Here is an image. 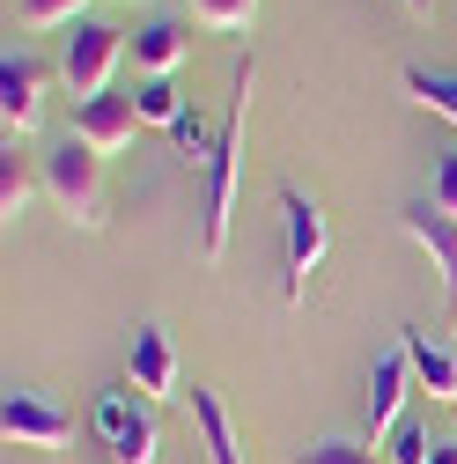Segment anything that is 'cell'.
I'll list each match as a JSON object with an SVG mask.
<instances>
[{"mask_svg":"<svg viewBox=\"0 0 457 464\" xmlns=\"http://www.w3.org/2000/svg\"><path fill=\"white\" fill-rule=\"evenodd\" d=\"M428 464H457V442H450V435H442V442H435V450H428Z\"/></svg>","mask_w":457,"mask_h":464,"instance_id":"24","label":"cell"},{"mask_svg":"<svg viewBox=\"0 0 457 464\" xmlns=\"http://www.w3.org/2000/svg\"><path fill=\"white\" fill-rule=\"evenodd\" d=\"M406 8H421V15H428V0H406Z\"/></svg>","mask_w":457,"mask_h":464,"instance_id":"25","label":"cell"},{"mask_svg":"<svg viewBox=\"0 0 457 464\" xmlns=\"http://www.w3.org/2000/svg\"><path fill=\"white\" fill-rule=\"evenodd\" d=\"M406 391H421L413 383V362H406V346H391V354H376V369H369V420H362V442L369 450H384L391 428L406 420Z\"/></svg>","mask_w":457,"mask_h":464,"instance_id":"6","label":"cell"},{"mask_svg":"<svg viewBox=\"0 0 457 464\" xmlns=\"http://www.w3.org/2000/svg\"><path fill=\"white\" fill-rule=\"evenodd\" d=\"M398 346H406V362H413V383H421L435 405H457V346L435 339V332H421V324L398 332Z\"/></svg>","mask_w":457,"mask_h":464,"instance_id":"12","label":"cell"},{"mask_svg":"<svg viewBox=\"0 0 457 464\" xmlns=\"http://www.w3.org/2000/svg\"><path fill=\"white\" fill-rule=\"evenodd\" d=\"M398 228L428 251V266H435V280H442V303L457 310V221L435 214L428 199H413V207H398Z\"/></svg>","mask_w":457,"mask_h":464,"instance_id":"9","label":"cell"},{"mask_svg":"<svg viewBox=\"0 0 457 464\" xmlns=\"http://www.w3.org/2000/svg\"><path fill=\"white\" fill-rule=\"evenodd\" d=\"M398 89H406L421 111H435L442 126H457V74L450 67H398Z\"/></svg>","mask_w":457,"mask_h":464,"instance_id":"15","label":"cell"},{"mask_svg":"<svg viewBox=\"0 0 457 464\" xmlns=\"http://www.w3.org/2000/svg\"><path fill=\"white\" fill-rule=\"evenodd\" d=\"M296 464H384L362 435H325V442H310V450H296Z\"/></svg>","mask_w":457,"mask_h":464,"instance_id":"18","label":"cell"},{"mask_svg":"<svg viewBox=\"0 0 457 464\" xmlns=\"http://www.w3.org/2000/svg\"><path fill=\"white\" fill-rule=\"evenodd\" d=\"M170 148H178L185 162H214V148H207V126H199V111L185 103V119L170 126Z\"/></svg>","mask_w":457,"mask_h":464,"instance_id":"21","label":"cell"},{"mask_svg":"<svg viewBox=\"0 0 457 464\" xmlns=\"http://www.w3.org/2000/svg\"><path fill=\"white\" fill-rule=\"evenodd\" d=\"M96 435L111 442V464H155V450H162V435H155V413H148V398H133L126 383L96 391Z\"/></svg>","mask_w":457,"mask_h":464,"instance_id":"5","label":"cell"},{"mask_svg":"<svg viewBox=\"0 0 457 464\" xmlns=\"http://www.w3.org/2000/svg\"><path fill=\"white\" fill-rule=\"evenodd\" d=\"M126 52H133L141 74H178V60H185V23H178V15H155V23L133 30Z\"/></svg>","mask_w":457,"mask_h":464,"instance_id":"14","label":"cell"},{"mask_svg":"<svg viewBox=\"0 0 457 464\" xmlns=\"http://www.w3.org/2000/svg\"><path fill=\"white\" fill-rule=\"evenodd\" d=\"M37 185H44V169H30L23 155H15V140H8V155H0V214H23L30 199H37Z\"/></svg>","mask_w":457,"mask_h":464,"instance_id":"16","label":"cell"},{"mask_svg":"<svg viewBox=\"0 0 457 464\" xmlns=\"http://www.w3.org/2000/svg\"><path fill=\"white\" fill-rule=\"evenodd\" d=\"M37 103H44V67L30 52H8L0 60V126H8V140L37 126Z\"/></svg>","mask_w":457,"mask_h":464,"instance_id":"11","label":"cell"},{"mask_svg":"<svg viewBox=\"0 0 457 464\" xmlns=\"http://www.w3.org/2000/svg\"><path fill=\"white\" fill-rule=\"evenodd\" d=\"M82 8H89V0H23V23H30V30H52V23H67V30H74Z\"/></svg>","mask_w":457,"mask_h":464,"instance_id":"22","label":"cell"},{"mask_svg":"<svg viewBox=\"0 0 457 464\" xmlns=\"http://www.w3.org/2000/svg\"><path fill=\"white\" fill-rule=\"evenodd\" d=\"M428 207L457 221V148H450V155L435 162V178H428Z\"/></svg>","mask_w":457,"mask_h":464,"instance_id":"23","label":"cell"},{"mask_svg":"<svg viewBox=\"0 0 457 464\" xmlns=\"http://www.w3.org/2000/svg\"><path fill=\"white\" fill-rule=\"evenodd\" d=\"M37 169H44V192L60 199V214L74 221V228H103V207H111V192H103V155L89 148V140H52L44 155H37Z\"/></svg>","mask_w":457,"mask_h":464,"instance_id":"2","label":"cell"},{"mask_svg":"<svg viewBox=\"0 0 457 464\" xmlns=\"http://www.w3.org/2000/svg\"><path fill=\"white\" fill-rule=\"evenodd\" d=\"M141 126H148V119H141V96H133V89H111V96H96V103H74V140H89L96 155L133 148Z\"/></svg>","mask_w":457,"mask_h":464,"instance_id":"7","label":"cell"},{"mask_svg":"<svg viewBox=\"0 0 457 464\" xmlns=\"http://www.w3.org/2000/svg\"><path fill=\"white\" fill-rule=\"evenodd\" d=\"M126 376H133V391H141L148 405L178 398V346H170L162 324H141V332H133V362H126Z\"/></svg>","mask_w":457,"mask_h":464,"instance_id":"10","label":"cell"},{"mask_svg":"<svg viewBox=\"0 0 457 464\" xmlns=\"http://www.w3.org/2000/svg\"><path fill=\"white\" fill-rule=\"evenodd\" d=\"M133 96H141V119H148V126H178V119H185V89H178V74H148Z\"/></svg>","mask_w":457,"mask_h":464,"instance_id":"17","label":"cell"},{"mask_svg":"<svg viewBox=\"0 0 457 464\" xmlns=\"http://www.w3.org/2000/svg\"><path fill=\"white\" fill-rule=\"evenodd\" d=\"M428 450H435V435L406 413V420L391 428V442H384V464H428Z\"/></svg>","mask_w":457,"mask_h":464,"instance_id":"20","label":"cell"},{"mask_svg":"<svg viewBox=\"0 0 457 464\" xmlns=\"http://www.w3.org/2000/svg\"><path fill=\"white\" fill-rule=\"evenodd\" d=\"M251 82L258 67L244 60L237 67V111H228V126L214 140V162H207V199H199V251L221 258L228 251V221H237V178H244V119H251Z\"/></svg>","mask_w":457,"mask_h":464,"instance_id":"1","label":"cell"},{"mask_svg":"<svg viewBox=\"0 0 457 464\" xmlns=\"http://www.w3.org/2000/svg\"><path fill=\"white\" fill-rule=\"evenodd\" d=\"M192 15H199L207 30H221V37H244L251 15H258V0H192Z\"/></svg>","mask_w":457,"mask_h":464,"instance_id":"19","label":"cell"},{"mask_svg":"<svg viewBox=\"0 0 457 464\" xmlns=\"http://www.w3.org/2000/svg\"><path fill=\"white\" fill-rule=\"evenodd\" d=\"M0 435H8L15 450H60L74 435V420L52 398H37V391H8L0 398Z\"/></svg>","mask_w":457,"mask_h":464,"instance_id":"8","label":"cell"},{"mask_svg":"<svg viewBox=\"0 0 457 464\" xmlns=\"http://www.w3.org/2000/svg\"><path fill=\"white\" fill-rule=\"evenodd\" d=\"M192 428H199L207 464H244V442H237V420H228L221 391H192Z\"/></svg>","mask_w":457,"mask_h":464,"instance_id":"13","label":"cell"},{"mask_svg":"<svg viewBox=\"0 0 457 464\" xmlns=\"http://www.w3.org/2000/svg\"><path fill=\"white\" fill-rule=\"evenodd\" d=\"M126 30H111V23H74L67 37H60V82L82 96V103H96V96H111V67L126 60Z\"/></svg>","mask_w":457,"mask_h":464,"instance_id":"3","label":"cell"},{"mask_svg":"<svg viewBox=\"0 0 457 464\" xmlns=\"http://www.w3.org/2000/svg\"><path fill=\"white\" fill-rule=\"evenodd\" d=\"M280 221H288V251H280V295H288V310L303 303V287H310V273L325 266V244H332V228H325V207L310 199V192H296V185H280Z\"/></svg>","mask_w":457,"mask_h":464,"instance_id":"4","label":"cell"}]
</instances>
